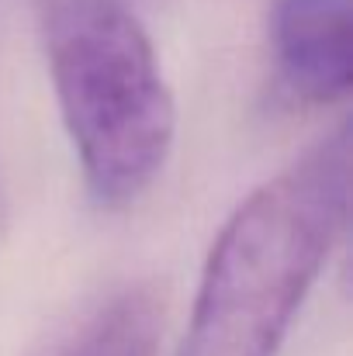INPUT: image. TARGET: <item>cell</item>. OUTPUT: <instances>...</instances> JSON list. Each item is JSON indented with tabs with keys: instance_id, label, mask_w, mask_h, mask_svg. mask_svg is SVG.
Returning a JSON list of instances; mask_svg holds the SVG:
<instances>
[{
	"instance_id": "1",
	"label": "cell",
	"mask_w": 353,
	"mask_h": 356,
	"mask_svg": "<svg viewBox=\"0 0 353 356\" xmlns=\"http://www.w3.org/2000/svg\"><path fill=\"white\" fill-rule=\"evenodd\" d=\"M350 124L256 187L219 232L177 356H274L347 229Z\"/></svg>"
},
{
	"instance_id": "4",
	"label": "cell",
	"mask_w": 353,
	"mask_h": 356,
	"mask_svg": "<svg viewBox=\"0 0 353 356\" xmlns=\"http://www.w3.org/2000/svg\"><path fill=\"white\" fill-rule=\"evenodd\" d=\"M163 301L156 287L135 284L94 312L59 356H159Z\"/></svg>"
},
{
	"instance_id": "2",
	"label": "cell",
	"mask_w": 353,
	"mask_h": 356,
	"mask_svg": "<svg viewBox=\"0 0 353 356\" xmlns=\"http://www.w3.org/2000/svg\"><path fill=\"white\" fill-rule=\"evenodd\" d=\"M63 124L101 204H132L163 173L177 104L156 49L121 0H38Z\"/></svg>"
},
{
	"instance_id": "3",
	"label": "cell",
	"mask_w": 353,
	"mask_h": 356,
	"mask_svg": "<svg viewBox=\"0 0 353 356\" xmlns=\"http://www.w3.org/2000/svg\"><path fill=\"white\" fill-rule=\"evenodd\" d=\"M274 59L291 97L336 104L350 94V0H281Z\"/></svg>"
}]
</instances>
